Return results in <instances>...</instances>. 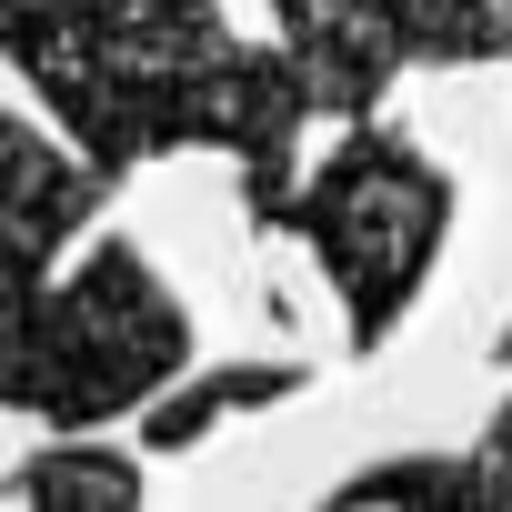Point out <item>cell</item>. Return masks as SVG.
Listing matches in <instances>:
<instances>
[{
  "instance_id": "obj_3",
  "label": "cell",
  "mask_w": 512,
  "mask_h": 512,
  "mask_svg": "<svg viewBox=\"0 0 512 512\" xmlns=\"http://www.w3.org/2000/svg\"><path fill=\"white\" fill-rule=\"evenodd\" d=\"M272 231H292L312 262L342 292L352 352H382L402 332V312L422 302L432 262H442V231H452V171L432 151H412L392 121H342V141L292 171Z\"/></svg>"
},
{
  "instance_id": "obj_6",
  "label": "cell",
  "mask_w": 512,
  "mask_h": 512,
  "mask_svg": "<svg viewBox=\"0 0 512 512\" xmlns=\"http://www.w3.org/2000/svg\"><path fill=\"white\" fill-rule=\"evenodd\" d=\"M312 372L302 362H191L181 382H161L151 402H141V442L151 452H191V442H211L231 412H272V402H292Z\"/></svg>"
},
{
  "instance_id": "obj_1",
  "label": "cell",
  "mask_w": 512,
  "mask_h": 512,
  "mask_svg": "<svg viewBox=\"0 0 512 512\" xmlns=\"http://www.w3.org/2000/svg\"><path fill=\"white\" fill-rule=\"evenodd\" d=\"M0 61L31 71L111 181L171 151H221L251 231H272L312 101L282 51L231 41L211 0H0Z\"/></svg>"
},
{
  "instance_id": "obj_9",
  "label": "cell",
  "mask_w": 512,
  "mask_h": 512,
  "mask_svg": "<svg viewBox=\"0 0 512 512\" xmlns=\"http://www.w3.org/2000/svg\"><path fill=\"white\" fill-rule=\"evenodd\" d=\"M512 61V0H432V71Z\"/></svg>"
},
{
  "instance_id": "obj_4",
  "label": "cell",
  "mask_w": 512,
  "mask_h": 512,
  "mask_svg": "<svg viewBox=\"0 0 512 512\" xmlns=\"http://www.w3.org/2000/svg\"><path fill=\"white\" fill-rule=\"evenodd\" d=\"M272 31L312 121H362L402 71L432 61V0H272Z\"/></svg>"
},
{
  "instance_id": "obj_2",
  "label": "cell",
  "mask_w": 512,
  "mask_h": 512,
  "mask_svg": "<svg viewBox=\"0 0 512 512\" xmlns=\"http://www.w3.org/2000/svg\"><path fill=\"white\" fill-rule=\"evenodd\" d=\"M201 362L191 312L141 262V241H91L71 282L0 302V412L41 432H101Z\"/></svg>"
},
{
  "instance_id": "obj_7",
  "label": "cell",
  "mask_w": 512,
  "mask_h": 512,
  "mask_svg": "<svg viewBox=\"0 0 512 512\" xmlns=\"http://www.w3.org/2000/svg\"><path fill=\"white\" fill-rule=\"evenodd\" d=\"M131 492H141V462L91 432H51L21 472H0V502H131Z\"/></svg>"
},
{
  "instance_id": "obj_5",
  "label": "cell",
  "mask_w": 512,
  "mask_h": 512,
  "mask_svg": "<svg viewBox=\"0 0 512 512\" xmlns=\"http://www.w3.org/2000/svg\"><path fill=\"white\" fill-rule=\"evenodd\" d=\"M101 201H111V171L91 151H61L31 121L0 111V302H21L31 282H51V262L91 231Z\"/></svg>"
},
{
  "instance_id": "obj_10",
  "label": "cell",
  "mask_w": 512,
  "mask_h": 512,
  "mask_svg": "<svg viewBox=\"0 0 512 512\" xmlns=\"http://www.w3.org/2000/svg\"><path fill=\"white\" fill-rule=\"evenodd\" d=\"M502 362H512V332H502ZM482 462H492V482H502V502H512V402L492 412V432H482Z\"/></svg>"
},
{
  "instance_id": "obj_8",
  "label": "cell",
  "mask_w": 512,
  "mask_h": 512,
  "mask_svg": "<svg viewBox=\"0 0 512 512\" xmlns=\"http://www.w3.org/2000/svg\"><path fill=\"white\" fill-rule=\"evenodd\" d=\"M342 502H502V482H492L482 452H472V462H422V452H402V462L352 472Z\"/></svg>"
}]
</instances>
